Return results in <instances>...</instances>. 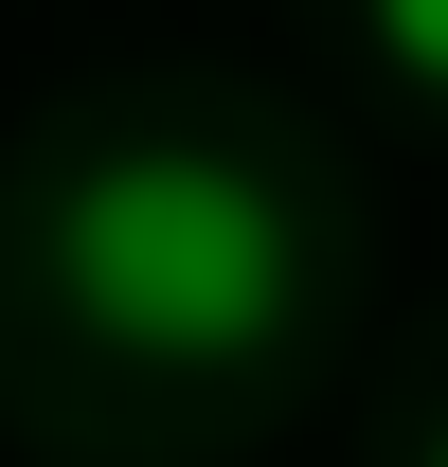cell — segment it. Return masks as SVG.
<instances>
[{"label": "cell", "mask_w": 448, "mask_h": 467, "mask_svg": "<svg viewBox=\"0 0 448 467\" xmlns=\"http://www.w3.org/2000/svg\"><path fill=\"white\" fill-rule=\"evenodd\" d=\"M55 288L144 359H251L305 306V216L216 144H126L55 198Z\"/></svg>", "instance_id": "1"}, {"label": "cell", "mask_w": 448, "mask_h": 467, "mask_svg": "<svg viewBox=\"0 0 448 467\" xmlns=\"http://www.w3.org/2000/svg\"><path fill=\"white\" fill-rule=\"evenodd\" d=\"M431 467H448V431H431Z\"/></svg>", "instance_id": "3"}, {"label": "cell", "mask_w": 448, "mask_h": 467, "mask_svg": "<svg viewBox=\"0 0 448 467\" xmlns=\"http://www.w3.org/2000/svg\"><path fill=\"white\" fill-rule=\"evenodd\" d=\"M359 18H377V55L412 72V90H448V0H359Z\"/></svg>", "instance_id": "2"}]
</instances>
